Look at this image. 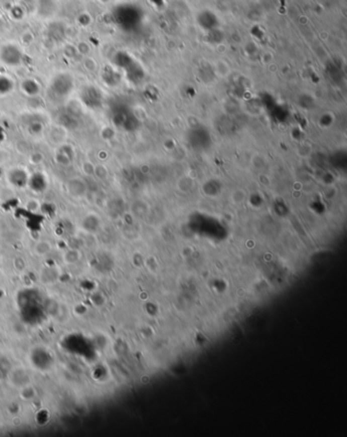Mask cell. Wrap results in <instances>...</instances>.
Returning <instances> with one entry per match:
<instances>
[{
    "label": "cell",
    "instance_id": "14",
    "mask_svg": "<svg viewBox=\"0 0 347 437\" xmlns=\"http://www.w3.org/2000/svg\"><path fill=\"white\" fill-rule=\"evenodd\" d=\"M80 253L76 249H69L63 254V261L66 264H75L80 260Z\"/></svg>",
    "mask_w": 347,
    "mask_h": 437
},
{
    "label": "cell",
    "instance_id": "9",
    "mask_svg": "<svg viewBox=\"0 0 347 437\" xmlns=\"http://www.w3.org/2000/svg\"><path fill=\"white\" fill-rule=\"evenodd\" d=\"M47 138H48L49 142H51L53 145L58 147L64 143H66L67 130L64 127L57 125V126L53 127V129L49 130Z\"/></svg>",
    "mask_w": 347,
    "mask_h": 437
},
{
    "label": "cell",
    "instance_id": "7",
    "mask_svg": "<svg viewBox=\"0 0 347 437\" xmlns=\"http://www.w3.org/2000/svg\"><path fill=\"white\" fill-rule=\"evenodd\" d=\"M49 187V180L44 172L37 171L31 173L28 188L31 189L36 194L44 193Z\"/></svg>",
    "mask_w": 347,
    "mask_h": 437
},
{
    "label": "cell",
    "instance_id": "4",
    "mask_svg": "<svg viewBox=\"0 0 347 437\" xmlns=\"http://www.w3.org/2000/svg\"><path fill=\"white\" fill-rule=\"evenodd\" d=\"M79 98L81 103L88 108L95 109L101 105L102 95L95 86H86L81 89Z\"/></svg>",
    "mask_w": 347,
    "mask_h": 437
},
{
    "label": "cell",
    "instance_id": "1",
    "mask_svg": "<svg viewBox=\"0 0 347 437\" xmlns=\"http://www.w3.org/2000/svg\"><path fill=\"white\" fill-rule=\"evenodd\" d=\"M74 89V78L70 73H57L50 83V91L58 99L67 98Z\"/></svg>",
    "mask_w": 347,
    "mask_h": 437
},
{
    "label": "cell",
    "instance_id": "11",
    "mask_svg": "<svg viewBox=\"0 0 347 437\" xmlns=\"http://www.w3.org/2000/svg\"><path fill=\"white\" fill-rule=\"evenodd\" d=\"M53 249L52 243L48 240H40L38 241L34 247H33V252L35 253V255L39 256V257H44L47 256Z\"/></svg>",
    "mask_w": 347,
    "mask_h": 437
},
{
    "label": "cell",
    "instance_id": "3",
    "mask_svg": "<svg viewBox=\"0 0 347 437\" xmlns=\"http://www.w3.org/2000/svg\"><path fill=\"white\" fill-rule=\"evenodd\" d=\"M23 52L22 50L15 44H7L4 45L0 49V60L6 65L16 67L22 64L23 62Z\"/></svg>",
    "mask_w": 347,
    "mask_h": 437
},
{
    "label": "cell",
    "instance_id": "6",
    "mask_svg": "<svg viewBox=\"0 0 347 437\" xmlns=\"http://www.w3.org/2000/svg\"><path fill=\"white\" fill-rule=\"evenodd\" d=\"M55 161L62 166H69L75 158V151L72 146L64 143L56 147V152L54 154Z\"/></svg>",
    "mask_w": 347,
    "mask_h": 437
},
{
    "label": "cell",
    "instance_id": "10",
    "mask_svg": "<svg viewBox=\"0 0 347 437\" xmlns=\"http://www.w3.org/2000/svg\"><path fill=\"white\" fill-rule=\"evenodd\" d=\"M21 89L22 91L29 97H35L37 95H39L40 91H41V87L40 84L36 81L35 78L32 77H28L22 82L21 85Z\"/></svg>",
    "mask_w": 347,
    "mask_h": 437
},
{
    "label": "cell",
    "instance_id": "8",
    "mask_svg": "<svg viewBox=\"0 0 347 437\" xmlns=\"http://www.w3.org/2000/svg\"><path fill=\"white\" fill-rule=\"evenodd\" d=\"M31 121H26L25 127L27 133L33 138H39L44 135L45 133V125L44 122L41 121V118L38 117H30Z\"/></svg>",
    "mask_w": 347,
    "mask_h": 437
},
{
    "label": "cell",
    "instance_id": "13",
    "mask_svg": "<svg viewBox=\"0 0 347 437\" xmlns=\"http://www.w3.org/2000/svg\"><path fill=\"white\" fill-rule=\"evenodd\" d=\"M15 88V83L12 79V77L0 74V96H7L8 94L12 93Z\"/></svg>",
    "mask_w": 347,
    "mask_h": 437
},
{
    "label": "cell",
    "instance_id": "12",
    "mask_svg": "<svg viewBox=\"0 0 347 437\" xmlns=\"http://www.w3.org/2000/svg\"><path fill=\"white\" fill-rule=\"evenodd\" d=\"M99 225V218L95 213H89L81 221V226L88 232H95Z\"/></svg>",
    "mask_w": 347,
    "mask_h": 437
},
{
    "label": "cell",
    "instance_id": "2",
    "mask_svg": "<svg viewBox=\"0 0 347 437\" xmlns=\"http://www.w3.org/2000/svg\"><path fill=\"white\" fill-rule=\"evenodd\" d=\"M31 173L27 167L22 165H17L11 167L7 172V181L11 187L14 189H25L28 188L29 180Z\"/></svg>",
    "mask_w": 347,
    "mask_h": 437
},
{
    "label": "cell",
    "instance_id": "5",
    "mask_svg": "<svg viewBox=\"0 0 347 437\" xmlns=\"http://www.w3.org/2000/svg\"><path fill=\"white\" fill-rule=\"evenodd\" d=\"M65 190L73 199H81L88 192V185L81 177H72L65 182Z\"/></svg>",
    "mask_w": 347,
    "mask_h": 437
}]
</instances>
